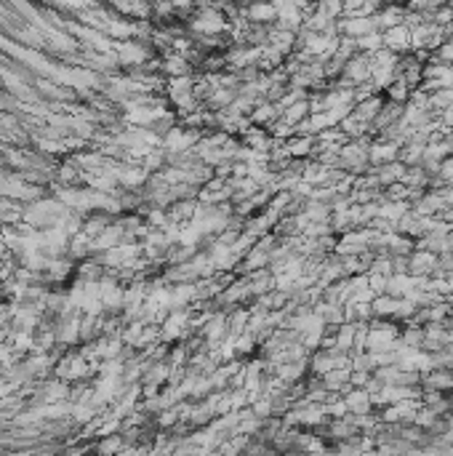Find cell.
<instances>
[{
    "instance_id": "obj_1",
    "label": "cell",
    "mask_w": 453,
    "mask_h": 456,
    "mask_svg": "<svg viewBox=\"0 0 453 456\" xmlns=\"http://www.w3.org/2000/svg\"><path fill=\"white\" fill-rule=\"evenodd\" d=\"M427 381H429L432 387H438V390H445V387H451L453 384V377L451 374H445V371H440V374H432Z\"/></svg>"
},
{
    "instance_id": "obj_2",
    "label": "cell",
    "mask_w": 453,
    "mask_h": 456,
    "mask_svg": "<svg viewBox=\"0 0 453 456\" xmlns=\"http://www.w3.org/2000/svg\"><path fill=\"white\" fill-rule=\"evenodd\" d=\"M347 406L349 409H355L358 413H362V411L368 409V397H365V393H355V395H349Z\"/></svg>"
}]
</instances>
